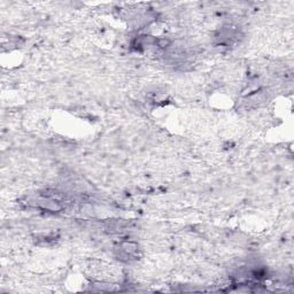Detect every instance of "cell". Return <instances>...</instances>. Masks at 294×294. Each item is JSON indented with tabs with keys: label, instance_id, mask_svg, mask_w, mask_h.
<instances>
[{
	"label": "cell",
	"instance_id": "6da1fadb",
	"mask_svg": "<svg viewBox=\"0 0 294 294\" xmlns=\"http://www.w3.org/2000/svg\"><path fill=\"white\" fill-rule=\"evenodd\" d=\"M138 254V246L134 242H124L118 248V258L124 261H131L136 258Z\"/></svg>",
	"mask_w": 294,
	"mask_h": 294
}]
</instances>
